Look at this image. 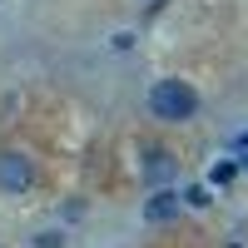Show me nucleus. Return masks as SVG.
Segmentation results:
<instances>
[{
  "mask_svg": "<svg viewBox=\"0 0 248 248\" xmlns=\"http://www.w3.org/2000/svg\"><path fill=\"white\" fill-rule=\"evenodd\" d=\"M233 174H238V164H214V174H209V179H214V184H229Z\"/></svg>",
  "mask_w": 248,
  "mask_h": 248,
  "instance_id": "39448f33",
  "label": "nucleus"
},
{
  "mask_svg": "<svg viewBox=\"0 0 248 248\" xmlns=\"http://www.w3.org/2000/svg\"><path fill=\"white\" fill-rule=\"evenodd\" d=\"M149 109H154L159 119L179 124V119H189V114L199 109V94L184 85V79H159V85L149 90Z\"/></svg>",
  "mask_w": 248,
  "mask_h": 248,
  "instance_id": "f257e3e1",
  "label": "nucleus"
},
{
  "mask_svg": "<svg viewBox=\"0 0 248 248\" xmlns=\"http://www.w3.org/2000/svg\"><path fill=\"white\" fill-rule=\"evenodd\" d=\"M238 144H243V149H248V134H243V139H238Z\"/></svg>",
  "mask_w": 248,
  "mask_h": 248,
  "instance_id": "0eeeda50",
  "label": "nucleus"
},
{
  "mask_svg": "<svg viewBox=\"0 0 248 248\" xmlns=\"http://www.w3.org/2000/svg\"><path fill=\"white\" fill-rule=\"evenodd\" d=\"M30 184H35L30 159L15 154V149H5V154H0V189H5V194H20V189H30Z\"/></svg>",
  "mask_w": 248,
  "mask_h": 248,
  "instance_id": "f03ea898",
  "label": "nucleus"
},
{
  "mask_svg": "<svg viewBox=\"0 0 248 248\" xmlns=\"http://www.w3.org/2000/svg\"><path fill=\"white\" fill-rule=\"evenodd\" d=\"M144 218H149V223H169V218H179V194L159 189L149 203H144Z\"/></svg>",
  "mask_w": 248,
  "mask_h": 248,
  "instance_id": "7ed1b4c3",
  "label": "nucleus"
},
{
  "mask_svg": "<svg viewBox=\"0 0 248 248\" xmlns=\"http://www.w3.org/2000/svg\"><path fill=\"white\" fill-rule=\"evenodd\" d=\"M144 179H149V184H164V179H174V159L164 154V149H154V154H149V164H144Z\"/></svg>",
  "mask_w": 248,
  "mask_h": 248,
  "instance_id": "20e7f679",
  "label": "nucleus"
},
{
  "mask_svg": "<svg viewBox=\"0 0 248 248\" xmlns=\"http://www.w3.org/2000/svg\"><path fill=\"white\" fill-rule=\"evenodd\" d=\"M60 243H65L60 233H40V248H60Z\"/></svg>",
  "mask_w": 248,
  "mask_h": 248,
  "instance_id": "423d86ee",
  "label": "nucleus"
},
{
  "mask_svg": "<svg viewBox=\"0 0 248 248\" xmlns=\"http://www.w3.org/2000/svg\"><path fill=\"white\" fill-rule=\"evenodd\" d=\"M243 169H248V154H243Z\"/></svg>",
  "mask_w": 248,
  "mask_h": 248,
  "instance_id": "6e6552de",
  "label": "nucleus"
}]
</instances>
